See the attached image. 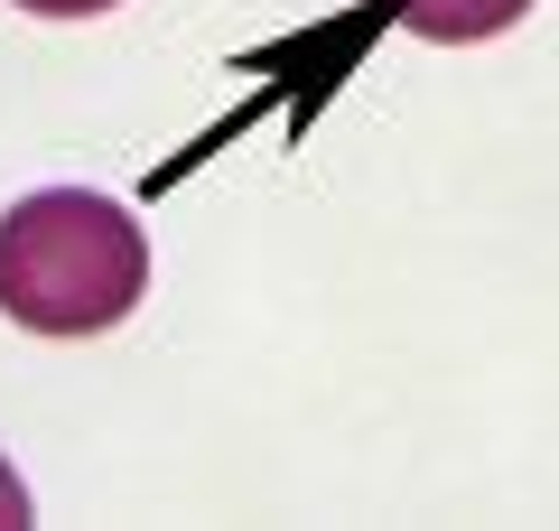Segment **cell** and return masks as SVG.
I'll return each instance as SVG.
<instances>
[{"mask_svg": "<svg viewBox=\"0 0 559 531\" xmlns=\"http://www.w3.org/2000/svg\"><path fill=\"white\" fill-rule=\"evenodd\" d=\"M382 10L429 47H476V38H503L532 0H382Z\"/></svg>", "mask_w": 559, "mask_h": 531, "instance_id": "2", "label": "cell"}, {"mask_svg": "<svg viewBox=\"0 0 559 531\" xmlns=\"http://www.w3.org/2000/svg\"><path fill=\"white\" fill-rule=\"evenodd\" d=\"M0 522H28V494H20V475L0 467Z\"/></svg>", "mask_w": 559, "mask_h": 531, "instance_id": "4", "label": "cell"}, {"mask_svg": "<svg viewBox=\"0 0 559 531\" xmlns=\"http://www.w3.org/2000/svg\"><path fill=\"white\" fill-rule=\"evenodd\" d=\"M150 290V243L94 187H38L0 215V317L28 335H103Z\"/></svg>", "mask_w": 559, "mask_h": 531, "instance_id": "1", "label": "cell"}, {"mask_svg": "<svg viewBox=\"0 0 559 531\" xmlns=\"http://www.w3.org/2000/svg\"><path fill=\"white\" fill-rule=\"evenodd\" d=\"M20 10H38V20H94V10H112V0H20Z\"/></svg>", "mask_w": 559, "mask_h": 531, "instance_id": "3", "label": "cell"}]
</instances>
